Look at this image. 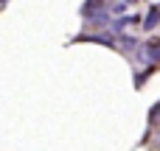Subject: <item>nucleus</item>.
Here are the masks:
<instances>
[{
    "label": "nucleus",
    "instance_id": "f03ea898",
    "mask_svg": "<svg viewBox=\"0 0 160 151\" xmlns=\"http://www.w3.org/2000/svg\"><path fill=\"white\" fill-rule=\"evenodd\" d=\"M158 22H160V6H152V8H149V14H146V20H143V31L158 28Z\"/></svg>",
    "mask_w": 160,
    "mask_h": 151
},
{
    "label": "nucleus",
    "instance_id": "39448f33",
    "mask_svg": "<svg viewBox=\"0 0 160 151\" xmlns=\"http://www.w3.org/2000/svg\"><path fill=\"white\" fill-rule=\"evenodd\" d=\"M124 11H127V3H124V0L112 3V8H110V14H124Z\"/></svg>",
    "mask_w": 160,
    "mask_h": 151
},
{
    "label": "nucleus",
    "instance_id": "20e7f679",
    "mask_svg": "<svg viewBox=\"0 0 160 151\" xmlns=\"http://www.w3.org/2000/svg\"><path fill=\"white\" fill-rule=\"evenodd\" d=\"M149 120H152V123H158V120H160V101L149 109Z\"/></svg>",
    "mask_w": 160,
    "mask_h": 151
},
{
    "label": "nucleus",
    "instance_id": "7ed1b4c3",
    "mask_svg": "<svg viewBox=\"0 0 160 151\" xmlns=\"http://www.w3.org/2000/svg\"><path fill=\"white\" fill-rule=\"evenodd\" d=\"M129 22H135V17H121V20H115V22H112V31H115V34H121V31H124V25H129Z\"/></svg>",
    "mask_w": 160,
    "mask_h": 151
},
{
    "label": "nucleus",
    "instance_id": "423d86ee",
    "mask_svg": "<svg viewBox=\"0 0 160 151\" xmlns=\"http://www.w3.org/2000/svg\"><path fill=\"white\" fill-rule=\"evenodd\" d=\"M0 3H6V0H0Z\"/></svg>",
    "mask_w": 160,
    "mask_h": 151
},
{
    "label": "nucleus",
    "instance_id": "f257e3e1",
    "mask_svg": "<svg viewBox=\"0 0 160 151\" xmlns=\"http://www.w3.org/2000/svg\"><path fill=\"white\" fill-rule=\"evenodd\" d=\"M79 42H98V45H107V48H115V42L110 39V36H101V34H82V36H76Z\"/></svg>",
    "mask_w": 160,
    "mask_h": 151
}]
</instances>
